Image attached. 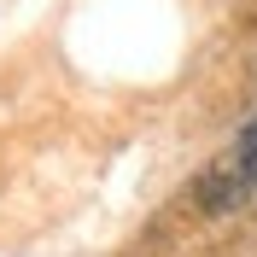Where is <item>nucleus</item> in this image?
<instances>
[{
  "mask_svg": "<svg viewBox=\"0 0 257 257\" xmlns=\"http://www.w3.org/2000/svg\"><path fill=\"white\" fill-rule=\"evenodd\" d=\"M251 193H257V117L205 164V176L193 181V199H199V210H210V216L240 210Z\"/></svg>",
  "mask_w": 257,
  "mask_h": 257,
  "instance_id": "obj_1",
  "label": "nucleus"
}]
</instances>
